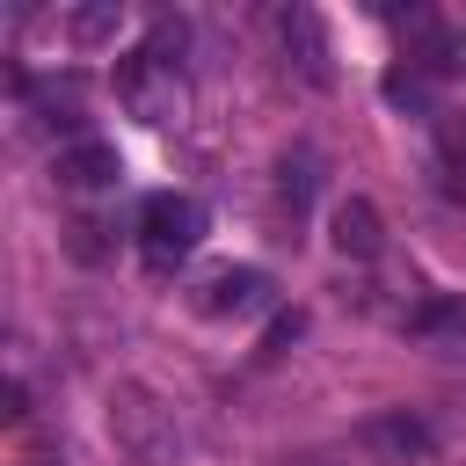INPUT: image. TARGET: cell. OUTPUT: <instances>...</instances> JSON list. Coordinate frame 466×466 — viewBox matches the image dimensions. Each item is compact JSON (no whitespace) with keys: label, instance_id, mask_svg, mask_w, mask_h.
I'll return each mask as SVG.
<instances>
[{"label":"cell","instance_id":"obj_1","mask_svg":"<svg viewBox=\"0 0 466 466\" xmlns=\"http://www.w3.org/2000/svg\"><path fill=\"white\" fill-rule=\"evenodd\" d=\"M109 437L131 466H182L189 459V430L175 415V400H160L153 386H109Z\"/></svg>","mask_w":466,"mask_h":466},{"label":"cell","instance_id":"obj_2","mask_svg":"<svg viewBox=\"0 0 466 466\" xmlns=\"http://www.w3.org/2000/svg\"><path fill=\"white\" fill-rule=\"evenodd\" d=\"M116 102H124V116H138V124H175V116L189 109V80H182V66H167V58H153V51L138 44V51L116 58Z\"/></svg>","mask_w":466,"mask_h":466},{"label":"cell","instance_id":"obj_3","mask_svg":"<svg viewBox=\"0 0 466 466\" xmlns=\"http://www.w3.org/2000/svg\"><path fill=\"white\" fill-rule=\"evenodd\" d=\"M197 240H204V204H197V197L160 189V197H146V204H138V248H146V262H153V269H175Z\"/></svg>","mask_w":466,"mask_h":466},{"label":"cell","instance_id":"obj_4","mask_svg":"<svg viewBox=\"0 0 466 466\" xmlns=\"http://www.w3.org/2000/svg\"><path fill=\"white\" fill-rule=\"evenodd\" d=\"M277 44H284V66L306 80V87H328L335 80V51H328V29H320V15L313 7H277Z\"/></svg>","mask_w":466,"mask_h":466},{"label":"cell","instance_id":"obj_5","mask_svg":"<svg viewBox=\"0 0 466 466\" xmlns=\"http://www.w3.org/2000/svg\"><path fill=\"white\" fill-rule=\"evenodd\" d=\"M277 299V284L262 277V269H211L204 284H197V313H211V320H248V313H262Z\"/></svg>","mask_w":466,"mask_h":466},{"label":"cell","instance_id":"obj_6","mask_svg":"<svg viewBox=\"0 0 466 466\" xmlns=\"http://www.w3.org/2000/svg\"><path fill=\"white\" fill-rule=\"evenodd\" d=\"M364 451H379L386 466H422V459H437V430L422 415L393 408V415H371L364 422Z\"/></svg>","mask_w":466,"mask_h":466},{"label":"cell","instance_id":"obj_7","mask_svg":"<svg viewBox=\"0 0 466 466\" xmlns=\"http://www.w3.org/2000/svg\"><path fill=\"white\" fill-rule=\"evenodd\" d=\"M116 175H124L116 146H102V138H73V146H58V182H66V189H102V182H116Z\"/></svg>","mask_w":466,"mask_h":466},{"label":"cell","instance_id":"obj_8","mask_svg":"<svg viewBox=\"0 0 466 466\" xmlns=\"http://www.w3.org/2000/svg\"><path fill=\"white\" fill-rule=\"evenodd\" d=\"M379 240H386L379 204H371V197H342V204H335V255L371 262V255H379Z\"/></svg>","mask_w":466,"mask_h":466},{"label":"cell","instance_id":"obj_9","mask_svg":"<svg viewBox=\"0 0 466 466\" xmlns=\"http://www.w3.org/2000/svg\"><path fill=\"white\" fill-rule=\"evenodd\" d=\"M313 167H320V160H313V153H306V146H299V153H284V160H277V197H284V204H291V218H299V211H306V204H313V182H320V175H313Z\"/></svg>","mask_w":466,"mask_h":466},{"label":"cell","instance_id":"obj_10","mask_svg":"<svg viewBox=\"0 0 466 466\" xmlns=\"http://www.w3.org/2000/svg\"><path fill=\"white\" fill-rule=\"evenodd\" d=\"M386 102H393V109H430V116H437L430 66H393V73H386Z\"/></svg>","mask_w":466,"mask_h":466},{"label":"cell","instance_id":"obj_11","mask_svg":"<svg viewBox=\"0 0 466 466\" xmlns=\"http://www.w3.org/2000/svg\"><path fill=\"white\" fill-rule=\"evenodd\" d=\"M437 167L466 182V109H437Z\"/></svg>","mask_w":466,"mask_h":466},{"label":"cell","instance_id":"obj_12","mask_svg":"<svg viewBox=\"0 0 466 466\" xmlns=\"http://www.w3.org/2000/svg\"><path fill=\"white\" fill-rule=\"evenodd\" d=\"M408 328H415V335H466V306H459V299H430V306L408 313Z\"/></svg>","mask_w":466,"mask_h":466},{"label":"cell","instance_id":"obj_13","mask_svg":"<svg viewBox=\"0 0 466 466\" xmlns=\"http://www.w3.org/2000/svg\"><path fill=\"white\" fill-rule=\"evenodd\" d=\"M116 22H124V7H116V0L80 7V15H73V44H87V51H95V44H109V36H116Z\"/></svg>","mask_w":466,"mask_h":466},{"label":"cell","instance_id":"obj_14","mask_svg":"<svg viewBox=\"0 0 466 466\" xmlns=\"http://www.w3.org/2000/svg\"><path fill=\"white\" fill-rule=\"evenodd\" d=\"M182 44H189V29H182L175 15H160V22H153V36H146V51H153V58H167V66H182Z\"/></svg>","mask_w":466,"mask_h":466},{"label":"cell","instance_id":"obj_15","mask_svg":"<svg viewBox=\"0 0 466 466\" xmlns=\"http://www.w3.org/2000/svg\"><path fill=\"white\" fill-rule=\"evenodd\" d=\"M66 248H73L80 262H102V226H95V218H73V226H66Z\"/></svg>","mask_w":466,"mask_h":466},{"label":"cell","instance_id":"obj_16","mask_svg":"<svg viewBox=\"0 0 466 466\" xmlns=\"http://www.w3.org/2000/svg\"><path fill=\"white\" fill-rule=\"evenodd\" d=\"M22 466H51V459H22Z\"/></svg>","mask_w":466,"mask_h":466}]
</instances>
